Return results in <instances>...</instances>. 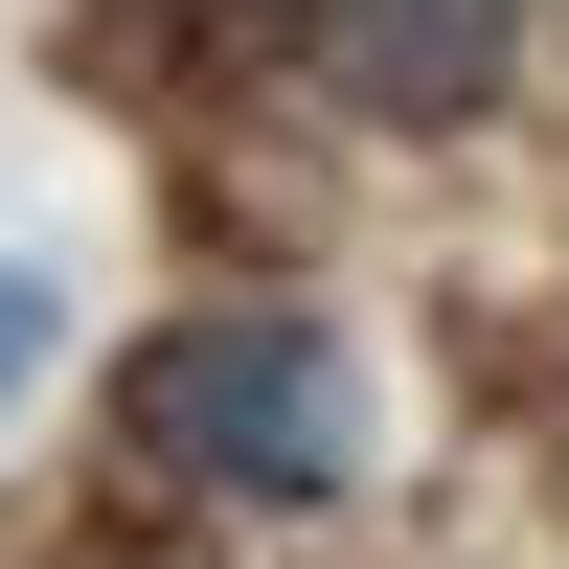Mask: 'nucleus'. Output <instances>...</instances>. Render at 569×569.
Segmentation results:
<instances>
[{"label":"nucleus","mask_w":569,"mask_h":569,"mask_svg":"<svg viewBox=\"0 0 569 569\" xmlns=\"http://www.w3.org/2000/svg\"><path fill=\"white\" fill-rule=\"evenodd\" d=\"M137 433L206 501H342L365 479V365H342V319H297V297H206V319L137 342Z\"/></svg>","instance_id":"nucleus-1"},{"label":"nucleus","mask_w":569,"mask_h":569,"mask_svg":"<svg viewBox=\"0 0 569 569\" xmlns=\"http://www.w3.org/2000/svg\"><path fill=\"white\" fill-rule=\"evenodd\" d=\"M297 69L365 137H456V114L525 91V0H297Z\"/></svg>","instance_id":"nucleus-2"},{"label":"nucleus","mask_w":569,"mask_h":569,"mask_svg":"<svg viewBox=\"0 0 569 569\" xmlns=\"http://www.w3.org/2000/svg\"><path fill=\"white\" fill-rule=\"evenodd\" d=\"M23 365H46V273L0 251V410H23Z\"/></svg>","instance_id":"nucleus-3"}]
</instances>
